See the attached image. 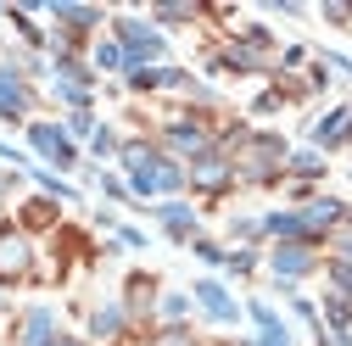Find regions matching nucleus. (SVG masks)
Returning a JSON list of instances; mask_svg holds the SVG:
<instances>
[{
  "label": "nucleus",
  "instance_id": "obj_7",
  "mask_svg": "<svg viewBox=\"0 0 352 346\" xmlns=\"http://www.w3.org/2000/svg\"><path fill=\"white\" fill-rule=\"evenodd\" d=\"M224 179H230V168L218 162V157H201V162H196V185H201V190H218Z\"/></svg>",
  "mask_w": 352,
  "mask_h": 346
},
{
  "label": "nucleus",
  "instance_id": "obj_2",
  "mask_svg": "<svg viewBox=\"0 0 352 346\" xmlns=\"http://www.w3.org/2000/svg\"><path fill=\"white\" fill-rule=\"evenodd\" d=\"M280 157H285V151H280V140H252V146H246V157H241V168L252 173V179H269Z\"/></svg>",
  "mask_w": 352,
  "mask_h": 346
},
{
  "label": "nucleus",
  "instance_id": "obj_4",
  "mask_svg": "<svg viewBox=\"0 0 352 346\" xmlns=\"http://www.w3.org/2000/svg\"><path fill=\"white\" fill-rule=\"evenodd\" d=\"M34 146L45 151L51 162H67V157H73V151H67V140H62V128H51V123H39V128H34Z\"/></svg>",
  "mask_w": 352,
  "mask_h": 346
},
{
  "label": "nucleus",
  "instance_id": "obj_10",
  "mask_svg": "<svg viewBox=\"0 0 352 346\" xmlns=\"http://www.w3.org/2000/svg\"><path fill=\"white\" fill-rule=\"evenodd\" d=\"M346 128H352V112H336V117H324V123H319V140H324V146H336V140H346Z\"/></svg>",
  "mask_w": 352,
  "mask_h": 346
},
{
  "label": "nucleus",
  "instance_id": "obj_14",
  "mask_svg": "<svg viewBox=\"0 0 352 346\" xmlns=\"http://www.w3.org/2000/svg\"><path fill=\"white\" fill-rule=\"evenodd\" d=\"M162 218H168V229H179V235L190 229V212H185V207H168V212H162Z\"/></svg>",
  "mask_w": 352,
  "mask_h": 346
},
{
  "label": "nucleus",
  "instance_id": "obj_1",
  "mask_svg": "<svg viewBox=\"0 0 352 346\" xmlns=\"http://www.w3.org/2000/svg\"><path fill=\"white\" fill-rule=\"evenodd\" d=\"M28 274V235L0 229V279H23Z\"/></svg>",
  "mask_w": 352,
  "mask_h": 346
},
{
  "label": "nucleus",
  "instance_id": "obj_3",
  "mask_svg": "<svg viewBox=\"0 0 352 346\" xmlns=\"http://www.w3.org/2000/svg\"><path fill=\"white\" fill-rule=\"evenodd\" d=\"M140 173V190L151 196V190H179L185 179H179V168H173V162H162V157H151L146 168H135Z\"/></svg>",
  "mask_w": 352,
  "mask_h": 346
},
{
  "label": "nucleus",
  "instance_id": "obj_12",
  "mask_svg": "<svg viewBox=\"0 0 352 346\" xmlns=\"http://www.w3.org/2000/svg\"><path fill=\"white\" fill-rule=\"evenodd\" d=\"M129 308H135V313H146V308H151V279H146V274L129 285Z\"/></svg>",
  "mask_w": 352,
  "mask_h": 346
},
{
  "label": "nucleus",
  "instance_id": "obj_11",
  "mask_svg": "<svg viewBox=\"0 0 352 346\" xmlns=\"http://www.w3.org/2000/svg\"><path fill=\"white\" fill-rule=\"evenodd\" d=\"M173 146H179V151H207V140H201L196 123H179V128H173Z\"/></svg>",
  "mask_w": 352,
  "mask_h": 346
},
{
  "label": "nucleus",
  "instance_id": "obj_6",
  "mask_svg": "<svg viewBox=\"0 0 352 346\" xmlns=\"http://www.w3.org/2000/svg\"><path fill=\"white\" fill-rule=\"evenodd\" d=\"M274 268H280V279L307 274V251H302V246H280V251H274Z\"/></svg>",
  "mask_w": 352,
  "mask_h": 346
},
{
  "label": "nucleus",
  "instance_id": "obj_15",
  "mask_svg": "<svg viewBox=\"0 0 352 346\" xmlns=\"http://www.w3.org/2000/svg\"><path fill=\"white\" fill-rule=\"evenodd\" d=\"M336 285H341V290L352 296V263H336Z\"/></svg>",
  "mask_w": 352,
  "mask_h": 346
},
{
  "label": "nucleus",
  "instance_id": "obj_13",
  "mask_svg": "<svg viewBox=\"0 0 352 346\" xmlns=\"http://www.w3.org/2000/svg\"><path fill=\"white\" fill-rule=\"evenodd\" d=\"M23 218H28V224H34V229H45V224H51V218H56V212H51V201H34V207H28V212H23Z\"/></svg>",
  "mask_w": 352,
  "mask_h": 346
},
{
  "label": "nucleus",
  "instance_id": "obj_9",
  "mask_svg": "<svg viewBox=\"0 0 352 346\" xmlns=\"http://www.w3.org/2000/svg\"><path fill=\"white\" fill-rule=\"evenodd\" d=\"M252 319H257V330H263V346H291V341H285V330L274 324V313H269V308H252Z\"/></svg>",
  "mask_w": 352,
  "mask_h": 346
},
{
  "label": "nucleus",
  "instance_id": "obj_8",
  "mask_svg": "<svg viewBox=\"0 0 352 346\" xmlns=\"http://www.w3.org/2000/svg\"><path fill=\"white\" fill-rule=\"evenodd\" d=\"M23 346H51V313H28V324H23Z\"/></svg>",
  "mask_w": 352,
  "mask_h": 346
},
{
  "label": "nucleus",
  "instance_id": "obj_5",
  "mask_svg": "<svg viewBox=\"0 0 352 346\" xmlns=\"http://www.w3.org/2000/svg\"><path fill=\"white\" fill-rule=\"evenodd\" d=\"M196 301H201V308H207L212 319H235V301H230L224 290H218V285H196Z\"/></svg>",
  "mask_w": 352,
  "mask_h": 346
}]
</instances>
